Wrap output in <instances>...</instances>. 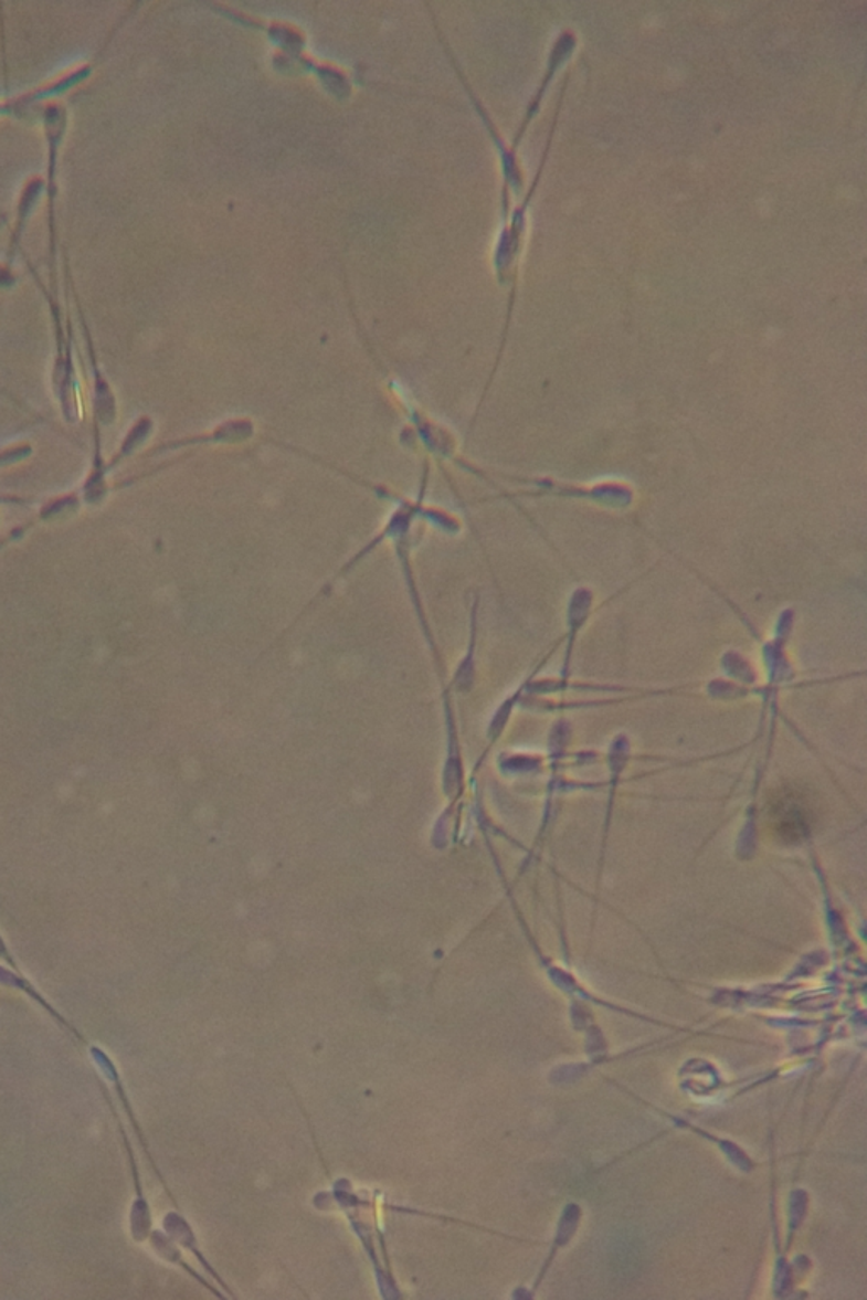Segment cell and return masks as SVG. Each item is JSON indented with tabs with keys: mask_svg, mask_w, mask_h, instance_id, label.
I'll return each mask as SVG.
<instances>
[{
	"mask_svg": "<svg viewBox=\"0 0 867 1300\" xmlns=\"http://www.w3.org/2000/svg\"><path fill=\"white\" fill-rule=\"evenodd\" d=\"M500 478L508 479L510 483H516L520 489L512 493H500L498 498H563V500L584 501V504L595 505V507L605 508L609 511H624L634 508L637 501V492L635 486L627 479L622 478H603L599 482L592 483H574L564 482V479L554 478V476H520V475H504L500 473Z\"/></svg>",
	"mask_w": 867,
	"mask_h": 1300,
	"instance_id": "obj_1",
	"label": "cell"
},
{
	"mask_svg": "<svg viewBox=\"0 0 867 1300\" xmlns=\"http://www.w3.org/2000/svg\"><path fill=\"white\" fill-rule=\"evenodd\" d=\"M102 1092H104V1098H106V1102L109 1105L110 1111H113L114 1120L117 1121V1128H119L120 1138H123L124 1149H126V1155L127 1159H129V1169H131L136 1194L135 1203H133L131 1207V1216H129V1226H131L133 1239H135V1241L142 1243L146 1241V1239H148L149 1235L152 1233L151 1211H149L148 1201H146L145 1192H142L141 1179H139L138 1162H136L135 1152H133L131 1141H129V1138H127L126 1130L123 1128V1121H120L119 1114H117L116 1106H114L113 1099L109 1098V1092H107L106 1087L102 1086Z\"/></svg>",
	"mask_w": 867,
	"mask_h": 1300,
	"instance_id": "obj_2",
	"label": "cell"
},
{
	"mask_svg": "<svg viewBox=\"0 0 867 1300\" xmlns=\"http://www.w3.org/2000/svg\"><path fill=\"white\" fill-rule=\"evenodd\" d=\"M577 34H574L571 30L561 31L559 36L556 38L554 44H552L551 55H549L548 70H546L544 78H542L538 92L533 94L532 101L529 102V107H527V114L526 117H524L522 126H520L519 133H517L516 142H514L512 146L514 151H516L517 146H519L520 139H522L524 133H526L530 120H532L533 116L538 114L539 107H541L542 98H544L546 92H548L552 78H554L556 73H558L559 66H563L564 63H567L568 60L573 56V51L577 50Z\"/></svg>",
	"mask_w": 867,
	"mask_h": 1300,
	"instance_id": "obj_3",
	"label": "cell"
},
{
	"mask_svg": "<svg viewBox=\"0 0 867 1300\" xmlns=\"http://www.w3.org/2000/svg\"><path fill=\"white\" fill-rule=\"evenodd\" d=\"M593 606H595V593L590 588L578 586L571 591L570 600H568V627H570V647H568L567 660H564V681H567L568 670H570L571 648H573V641L577 638L578 632L583 627L584 622L592 615Z\"/></svg>",
	"mask_w": 867,
	"mask_h": 1300,
	"instance_id": "obj_4",
	"label": "cell"
}]
</instances>
